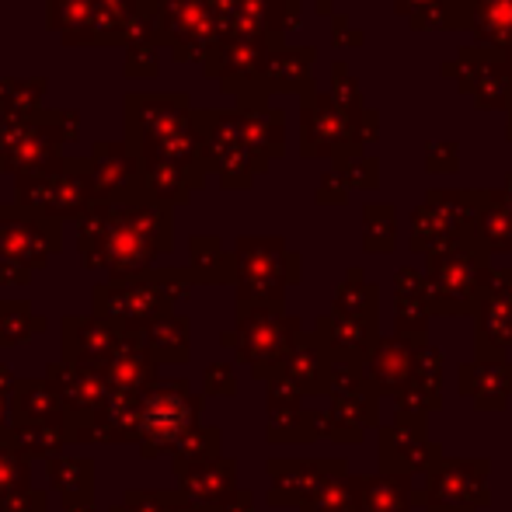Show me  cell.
Instances as JSON below:
<instances>
[{"instance_id":"20","label":"cell","mask_w":512,"mask_h":512,"mask_svg":"<svg viewBox=\"0 0 512 512\" xmlns=\"http://www.w3.org/2000/svg\"><path fill=\"white\" fill-rule=\"evenodd\" d=\"M471 28L492 49H512V0H471Z\"/></svg>"},{"instance_id":"27","label":"cell","mask_w":512,"mask_h":512,"mask_svg":"<svg viewBox=\"0 0 512 512\" xmlns=\"http://www.w3.org/2000/svg\"><path fill=\"white\" fill-rule=\"evenodd\" d=\"M345 196H349L345 178L338 175V171H328L321 182V192H317V203H345Z\"/></svg>"},{"instance_id":"18","label":"cell","mask_w":512,"mask_h":512,"mask_svg":"<svg viewBox=\"0 0 512 512\" xmlns=\"http://www.w3.org/2000/svg\"><path fill=\"white\" fill-rule=\"evenodd\" d=\"M471 234L478 237L488 255H509L512 251V213L499 192H481L478 220H474Z\"/></svg>"},{"instance_id":"30","label":"cell","mask_w":512,"mask_h":512,"mask_svg":"<svg viewBox=\"0 0 512 512\" xmlns=\"http://www.w3.org/2000/svg\"><path fill=\"white\" fill-rule=\"evenodd\" d=\"M317 11H324V14H328V11H331V0H317Z\"/></svg>"},{"instance_id":"9","label":"cell","mask_w":512,"mask_h":512,"mask_svg":"<svg viewBox=\"0 0 512 512\" xmlns=\"http://www.w3.org/2000/svg\"><path fill=\"white\" fill-rule=\"evenodd\" d=\"M63 129H53L49 119L42 112H28V115H4L0 122V154L7 161L21 164V171H35L42 168V157L53 147H60Z\"/></svg>"},{"instance_id":"19","label":"cell","mask_w":512,"mask_h":512,"mask_svg":"<svg viewBox=\"0 0 512 512\" xmlns=\"http://www.w3.org/2000/svg\"><path fill=\"white\" fill-rule=\"evenodd\" d=\"M49 28L67 42H95L98 39V0H46Z\"/></svg>"},{"instance_id":"28","label":"cell","mask_w":512,"mask_h":512,"mask_svg":"<svg viewBox=\"0 0 512 512\" xmlns=\"http://www.w3.org/2000/svg\"><path fill=\"white\" fill-rule=\"evenodd\" d=\"M432 4H443V0H394V7H398L401 14H418V11H425V7H432Z\"/></svg>"},{"instance_id":"7","label":"cell","mask_w":512,"mask_h":512,"mask_svg":"<svg viewBox=\"0 0 512 512\" xmlns=\"http://www.w3.org/2000/svg\"><path fill=\"white\" fill-rule=\"evenodd\" d=\"M446 74H457L460 88L474 95L478 108H502L512 102V63L499 49H464Z\"/></svg>"},{"instance_id":"6","label":"cell","mask_w":512,"mask_h":512,"mask_svg":"<svg viewBox=\"0 0 512 512\" xmlns=\"http://www.w3.org/2000/svg\"><path fill=\"white\" fill-rule=\"evenodd\" d=\"M359 122L345 108L335 105V98H321L307 91L304 105V154H331L349 157L359 154Z\"/></svg>"},{"instance_id":"24","label":"cell","mask_w":512,"mask_h":512,"mask_svg":"<svg viewBox=\"0 0 512 512\" xmlns=\"http://www.w3.org/2000/svg\"><path fill=\"white\" fill-rule=\"evenodd\" d=\"M363 248L373 251V255H387L398 241V216H394L391 206H366L363 209Z\"/></svg>"},{"instance_id":"8","label":"cell","mask_w":512,"mask_h":512,"mask_svg":"<svg viewBox=\"0 0 512 512\" xmlns=\"http://www.w3.org/2000/svg\"><path fill=\"white\" fill-rule=\"evenodd\" d=\"M478 359H509L512 352V269H492L478 307Z\"/></svg>"},{"instance_id":"17","label":"cell","mask_w":512,"mask_h":512,"mask_svg":"<svg viewBox=\"0 0 512 512\" xmlns=\"http://www.w3.org/2000/svg\"><path fill=\"white\" fill-rule=\"evenodd\" d=\"M411 506H415L411 478L384 471L363 478V488H359V509L363 512H411Z\"/></svg>"},{"instance_id":"29","label":"cell","mask_w":512,"mask_h":512,"mask_svg":"<svg viewBox=\"0 0 512 512\" xmlns=\"http://www.w3.org/2000/svg\"><path fill=\"white\" fill-rule=\"evenodd\" d=\"M499 196H502V203H506V209H509V213H512V178H509L506 192H499Z\"/></svg>"},{"instance_id":"1","label":"cell","mask_w":512,"mask_h":512,"mask_svg":"<svg viewBox=\"0 0 512 512\" xmlns=\"http://www.w3.org/2000/svg\"><path fill=\"white\" fill-rule=\"evenodd\" d=\"M129 147L140 150L147 168H164L171 182H182V168L206 143L203 115L185 98H129Z\"/></svg>"},{"instance_id":"2","label":"cell","mask_w":512,"mask_h":512,"mask_svg":"<svg viewBox=\"0 0 512 512\" xmlns=\"http://www.w3.org/2000/svg\"><path fill=\"white\" fill-rule=\"evenodd\" d=\"M488 279H492L488 251L481 248V241L474 234L460 237L450 248L429 255L425 290H429L432 314H443V317L478 314L488 290Z\"/></svg>"},{"instance_id":"14","label":"cell","mask_w":512,"mask_h":512,"mask_svg":"<svg viewBox=\"0 0 512 512\" xmlns=\"http://www.w3.org/2000/svg\"><path fill=\"white\" fill-rule=\"evenodd\" d=\"M394 335L415 338V342H429V290H425V272L401 269L394 276Z\"/></svg>"},{"instance_id":"12","label":"cell","mask_w":512,"mask_h":512,"mask_svg":"<svg viewBox=\"0 0 512 512\" xmlns=\"http://www.w3.org/2000/svg\"><path fill=\"white\" fill-rule=\"evenodd\" d=\"M457 387L481 411H502L512 401V363L509 359H471L457 366Z\"/></svg>"},{"instance_id":"4","label":"cell","mask_w":512,"mask_h":512,"mask_svg":"<svg viewBox=\"0 0 512 512\" xmlns=\"http://www.w3.org/2000/svg\"><path fill=\"white\" fill-rule=\"evenodd\" d=\"M443 446L429 439V415L394 408V422L380 425V471L418 478L443 460Z\"/></svg>"},{"instance_id":"25","label":"cell","mask_w":512,"mask_h":512,"mask_svg":"<svg viewBox=\"0 0 512 512\" xmlns=\"http://www.w3.org/2000/svg\"><path fill=\"white\" fill-rule=\"evenodd\" d=\"M338 175L345 178L349 189H377V161H366L359 154L338 157Z\"/></svg>"},{"instance_id":"15","label":"cell","mask_w":512,"mask_h":512,"mask_svg":"<svg viewBox=\"0 0 512 512\" xmlns=\"http://www.w3.org/2000/svg\"><path fill=\"white\" fill-rule=\"evenodd\" d=\"M443 408V356L436 345L422 342L415 356V377L411 387L398 398V411H415V415H432Z\"/></svg>"},{"instance_id":"23","label":"cell","mask_w":512,"mask_h":512,"mask_svg":"<svg viewBox=\"0 0 512 512\" xmlns=\"http://www.w3.org/2000/svg\"><path fill=\"white\" fill-rule=\"evenodd\" d=\"M310 60H314L310 49H276L269 60V77H265V84H269V88H279V91L307 88Z\"/></svg>"},{"instance_id":"16","label":"cell","mask_w":512,"mask_h":512,"mask_svg":"<svg viewBox=\"0 0 512 512\" xmlns=\"http://www.w3.org/2000/svg\"><path fill=\"white\" fill-rule=\"evenodd\" d=\"M290 366L293 370H286V377L293 380L297 391H314V394L331 391V356L317 335L297 338V345L290 349Z\"/></svg>"},{"instance_id":"11","label":"cell","mask_w":512,"mask_h":512,"mask_svg":"<svg viewBox=\"0 0 512 512\" xmlns=\"http://www.w3.org/2000/svg\"><path fill=\"white\" fill-rule=\"evenodd\" d=\"M415 338L405 335H384L373 349V356L366 359L363 377L370 380V387L380 394V398H394L398 401L401 394L411 387V377H415V356H418Z\"/></svg>"},{"instance_id":"31","label":"cell","mask_w":512,"mask_h":512,"mask_svg":"<svg viewBox=\"0 0 512 512\" xmlns=\"http://www.w3.org/2000/svg\"><path fill=\"white\" fill-rule=\"evenodd\" d=\"M352 512H363V509H352Z\"/></svg>"},{"instance_id":"21","label":"cell","mask_w":512,"mask_h":512,"mask_svg":"<svg viewBox=\"0 0 512 512\" xmlns=\"http://www.w3.org/2000/svg\"><path fill=\"white\" fill-rule=\"evenodd\" d=\"M377 310H380L377 286L363 276V269H352L349 276H345V283L338 286L335 310H331V314L359 317V321H377Z\"/></svg>"},{"instance_id":"13","label":"cell","mask_w":512,"mask_h":512,"mask_svg":"<svg viewBox=\"0 0 512 512\" xmlns=\"http://www.w3.org/2000/svg\"><path fill=\"white\" fill-rule=\"evenodd\" d=\"M317 338L324 342L331 359H352V363H363L373 356L380 335L377 321H359V317H338L328 314L317 321Z\"/></svg>"},{"instance_id":"26","label":"cell","mask_w":512,"mask_h":512,"mask_svg":"<svg viewBox=\"0 0 512 512\" xmlns=\"http://www.w3.org/2000/svg\"><path fill=\"white\" fill-rule=\"evenodd\" d=\"M429 171L443 175V171H457V143L443 140V143H432L429 147Z\"/></svg>"},{"instance_id":"3","label":"cell","mask_w":512,"mask_h":512,"mask_svg":"<svg viewBox=\"0 0 512 512\" xmlns=\"http://www.w3.org/2000/svg\"><path fill=\"white\" fill-rule=\"evenodd\" d=\"M488 474H492L488 457H443L425 474V488L415 492V506H425V512L485 509L492 502Z\"/></svg>"},{"instance_id":"10","label":"cell","mask_w":512,"mask_h":512,"mask_svg":"<svg viewBox=\"0 0 512 512\" xmlns=\"http://www.w3.org/2000/svg\"><path fill=\"white\" fill-rule=\"evenodd\" d=\"M380 418V394L370 387V380H356L349 387L331 391V411L324 436L335 443H363L366 429L377 425Z\"/></svg>"},{"instance_id":"5","label":"cell","mask_w":512,"mask_h":512,"mask_svg":"<svg viewBox=\"0 0 512 512\" xmlns=\"http://www.w3.org/2000/svg\"><path fill=\"white\" fill-rule=\"evenodd\" d=\"M223 25L209 0H168L157 7V39L175 49L178 60L213 56L220 46Z\"/></svg>"},{"instance_id":"22","label":"cell","mask_w":512,"mask_h":512,"mask_svg":"<svg viewBox=\"0 0 512 512\" xmlns=\"http://www.w3.org/2000/svg\"><path fill=\"white\" fill-rule=\"evenodd\" d=\"M359 488L363 478H352L349 471H338L314 492V499L304 502V512H352L359 509Z\"/></svg>"}]
</instances>
